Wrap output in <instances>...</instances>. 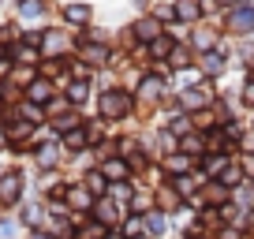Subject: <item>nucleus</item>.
<instances>
[{"instance_id": "f257e3e1", "label": "nucleus", "mask_w": 254, "mask_h": 239, "mask_svg": "<svg viewBox=\"0 0 254 239\" xmlns=\"http://www.w3.org/2000/svg\"><path fill=\"white\" fill-rule=\"evenodd\" d=\"M101 112L105 116H124L127 112V97L124 94H105L101 97Z\"/></svg>"}, {"instance_id": "f03ea898", "label": "nucleus", "mask_w": 254, "mask_h": 239, "mask_svg": "<svg viewBox=\"0 0 254 239\" xmlns=\"http://www.w3.org/2000/svg\"><path fill=\"white\" fill-rule=\"evenodd\" d=\"M19 194V176H4V183H0V198H15Z\"/></svg>"}, {"instance_id": "7ed1b4c3", "label": "nucleus", "mask_w": 254, "mask_h": 239, "mask_svg": "<svg viewBox=\"0 0 254 239\" xmlns=\"http://www.w3.org/2000/svg\"><path fill=\"white\" fill-rule=\"evenodd\" d=\"M232 26H236V30H243V26H254V11H236V15L228 19Z\"/></svg>"}, {"instance_id": "20e7f679", "label": "nucleus", "mask_w": 254, "mask_h": 239, "mask_svg": "<svg viewBox=\"0 0 254 239\" xmlns=\"http://www.w3.org/2000/svg\"><path fill=\"white\" fill-rule=\"evenodd\" d=\"M176 15H180V19H194V15H198V4H190V0H180Z\"/></svg>"}, {"instance_id": "39448f33", "label": "nucleus", "mask_w": 254, "mask_h": 239, "mask_svg": "<svg viewBox=\"0 0 254 239\" xmlns=\"http://www.w3.org/2000/svg\"><path fill=\"white\" fill-rule=\"evenodd\" d=\"M67 19H71V23H86V19H90V8L75 4V8H67Z\"/></svg>"}, {"instance_id": "423d86ee", "label": "nucleus", "mask_w": 254, "mask_h": 239, "mask_svg": "<svg viewBox=\"0 0 254 239\" xmlns=\"http://www.w3.org/2000/svg\"><path fill=\"white\" fill-rule=\"evenodd\" d=\"M49 94H53V90H49V82H34V86H30V97H34V101H45Z\"/></svg>"}, {"instance_id": "0eeeda50", "label": "nucleus", "mask_w": 254, "mask_h": 239, "mask_svg": "<svg viewBox=\"0 0 254 239\" xmlns=\"http://www.w3.org/2000/svg\"><path fill=\"white\" fill-rule=\"evenodd\" d=\"M221 67H224V56H221V53H209V56H206V71H213V75H217Z\"/></svg>"}, {"instance_id": "6e6552de", "label": "nucleus", "mask_w": 254, "mask_h": 239, "mask_svg": "<svg viewBox=\"0 0 254 239\" xmlns=\"http://www.w3.org/2000/svg\"><path fill=\"white\" fill-rule=\"evenodd\" d=\"M153 34H157V23H153V19L138 23V38H153Z\"/></svg>"}, {"instance_id": "1a4fd4ad", "label": "nucleus", "mask_w": 254, "mask_h": 239, "mask_svg": "<svg viewBox=\"0 0 254 239\" xmlns=\"http://www.w3.org/2000/svg\"><path fill=\"white\" fill-rule=\"evenodd\" d=\"M71 202L75 206H90V194L86 191H71Z\"/></svg>"}, {"instance_id": "9d476101", "label": "nucleus", "mask_w": 254, "mask_h": 239, "mask_svg": "<svg viewBox=\"0 0 254 239\" xmlns=\"http://www.w3.org/2000/svg\"><path fill=\"white\" fill-rule=\"evenodd\" d=\"M53 161H56V150H53V146H45V150H41V165H53Z\"/></svg>"}, {"instance_id": "9b49d317", "label": "nucleus", "mask_w": 254, "mask_h": 239, "mask_svg": "<svg viewBox=\"0 0 254 239\" xmlns=\"http://www.w3.org/2000/svg\"><path fill=\"white\" fill-rule=\"evenodd\" d=\"M86 142V135H82V131H71V135H67V146H82Z\"/></svg>"}, {"instance_id": "f8f14e48", "label": "nucleus", "mask_w": 254, "mask_h": 239, "mask_svg": "<svg viewBox=\"0 0 254 239\" xmlns=\"http://www.w3.org/2000/svg\"><path fill=\"white\" fill-rule=\"evenodd\" d=\"M38 11H41V4H34V0H26V4H23V15H38Z\"/></svg>"}, {"instance_id": "ddd939ff", "label": "nucleus", "mask_w": 254, "mask_h": 239, "mask_svg": "<svg viewBox=\"0 0 254 239\" xmlns=\"http://www.w3.org/2000/svg\"><path fill=\"white\" fill-rule=\"evenodd\" d=\"M86 56L94 60V64H101V60H105V49H86Z\"/></svg>"}, {"instance_id": "4468645a", "label": "nucleus", "mask_w": 254, "mask_h": 239, "mask_svg": "<svg viewBox=\"0 0 254 239\" xmlns=\"http://www.w3.org/2000/svg\"><path fill=\"white\" fill-rule=\"evenodd\" d=\"M142 86H146V94H150V97H153V94H157V90H161V82H157V79H146V82H142Z\"/></svg>"}, {"instance_id": "2eb2a0df", "label": "nucleus", "mask_w": 254, "mask_h": 239, "mask_svg": "<svg viewBox=\"0 0 254 239\" xmlns=\"http://www.w3.org/2000/svg\"><path fill=\"white\" fill-rule=\"evenodd\" d=\"M86 97V86H71V101H82Z\"/></svg>"}, {"instance_id": "dca6fc26", "label": "nucleus", "mask_w": 254, "mask_h": 239, "mask_svg": "<svg viewBox=\"0 0 254 239\" xmlns=\"http://www.w3.org/2000/svg\"><path fill=\"white\" fill-rule=\"evenodd\" d=\"M105 172H109V176H124L127 168H124V165H120V161H116V165H109V168H105Z\"/></svg>"}, {"instance_id": "f3484780", "label": "nucleus", "mask_w": 254, "mask_h": 239, "mask_svg": "<svg viewBox=\"0 0 254 239\" xmlns=\"http://www.w3.org/2000/svg\"><path fill=\"white\" fill-rule=\"evenodd\" d=\"M247 101L254 105V82H251V86H247Z\"/></svg>"}, {"instance_id": "a211bd4d", "label": "nucleus", "mask_w": 254, "mask_h": 239, "mask_svg": "<svg viewBox=\"0 0 254 239\" xmlns=\"http://www.w3.org/2000/svg\"><path fill=\"white\" fill-rule=\"evenodd\" d=\"M30 239H49V236H41V232H38V236H30Z\"/></svg>"}, {"instance_id": "6ab92c4d", "label": "nucleus", "mask_w": 254, "mask_h": 239, "mask_svg": "<svg viewBox=\"0 0 254 239\" xmlns=\"http://www.w3.org/2000/svg\"><path fill=\"white\" fill-rule=\"evenodd\" d=\"M0 53H4V49H0Z\"/></svg>"}]
</instances>
